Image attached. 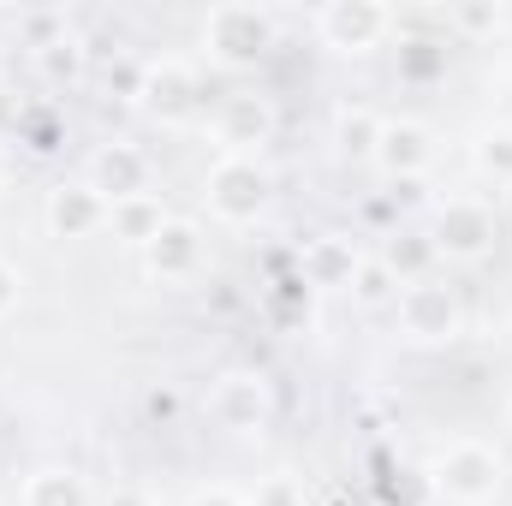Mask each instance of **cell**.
<instances>
[{"label":"cell","instance_id":"cell-4","mask_svg":"<svg viewBox=\"0 0 512 506\" xmlns=\"http://www.w3.org/2000/svg\"><path fill=\"white\" fill-rule=\"evenodd\" d=\"M203 197H209V215L245 227V221H256V215L268 209L274 179H268V167H262L256 155H221V161L203 173Z\"/></svg>","mask_w":512,"mask_h":506},{"label":"cell","instance_id":"cell-9","mask_svg":"<svg viewBox=\"0 0 512 506\" xmlns=\"http://www.w3.org/2000/svg\"><path fill=\"white\" fill-rule=\"evenodd\" d=\"M215 131H221L227 155H262V143H274V131H280V114H274L268 96H256V90H233V96H221Z\"/></svg>","mask_w":512,"mask_h":506},{"label":"cell","instance_id":"cell-5","mask_svg":"<svg viewBox=\"0 0 512 506\" xmlns=\"http://www.w3.org/2000/svg\"><path fill=\"white\" fill-rule=\"evenodd\" d=\"M429 239L447 262H483L501 245V221H495V209L483 197H447V203H435Z\"/></svg>","mask_w":512,"mask_h":506},{"label":"cell","instance_id":"cell-18","mask_svg":"<svg viewBox=\"0 0 512 506\" xmlns=\"http://www.w3.org/2000/svg\"><path fill=\"white\" fill-rule=\"evenodd\" d=\"M393 60H399V84L423 90V84L447 78V36H399Z\"/></svg>","mask_w":512,"mask_h":506},{"label":"cell","instance_id":"cell-33","mask_svg":"<svg viewBox=\"0 0 512 506\" xmlns=\"http://www.w3.org/2000/svg\"><path fill=\"white\" fill-rule=\"evenodd\" d=\"M507 411H512V399H507Z\"/></svg>","mask_w":512,"mask_h":506},{"label":"cell","instance_id":"cell-2","mask_svg":"<svg viewBox=\"0 0 512 506\" xmlns=\"http://www.w3.org/2000/svg\"><path fill=\"white\" fill-rule=\"evenodd\" d=\"M501 483H507V465L489 441H453L429 465V489L453 506H489L501 495Z\"/></svg>","mask_w":512,"mask_h":506},{"label":"cell","instance_id":"cell-1","mask_svg":"<svg viewBox=\"0 0 512 506\" xmlns=\"http://www.w3.org/2000/svg\"><path fill=\"white\" fill-rule=\"evenodd\" d=\"M274 36H280V24L268 6H209V18H203V54L227 72L262 66Z\"/></svg>","mask_w":512,"mask_h":506},{"label":"cell","instance_id":"cell-6","mask_svg":"<svg viewBox=\"0 0 512 506\" xmlns=\"http://www.w3.org/2000/svg\"><path fill=\"white\" fill-rule=\"evenodd\" d=\"M316 36L334 54L364 60V54H376L387 36H393V6H382V0H328L316 12Z\"/></svg>","mask_w":512,"mask_h":506},{"label":"cell","instance_id":"cell-30","mask_svg":"<svg viewBox=\"0 0 512 506\" xmlns=\"http://www.w3.org/2000/svg\"><path fill=\"white\" fill-rule=\"evenodd\" d=\"M108 506H161V501H155V495H149L143 483H120V489L108 495Z\"/></svg>","mask_w":512,"mask_h":506},{"label":"cell","instance_id":"cell-31","mask_svg":"<svg viewBox=\"0 0 512 506\" xmlns=\"http://www.w3.org/2000/svg\"><path fill=\"white\" fill-rule=\"evenodd\" d=\"M6 179H12V155L0 149V191H6Z\"/></svg>","mask_w":512,"mask_h":506},{"label":"cell","instance_id":"cell-26","mask_svg":"<svg viewBox=\"0 0 512 506\" xmlns=\"http://www.w3.org/2000/svg\"><path fill=\"white\" fill-rule=\"evenodd\" d=\"M435 495L429 489V471H387L382 477V501L387 506H423Z\"/></svg>","mask_w":512,"mask_h":506},{"label":"cell","instance_id":"cell-27","mask_svg":"<svg viewBox=\"0 0 512 506\" xmlns=\"http://www.w3.org/2000/svg\"><path fill=\"white\" fill-rule=\"evenodd\" d=\"M251 506H304V483L292 471H274L251 489Z\"/></svg>","mask_w":512,"mask_h":506},{"label":"cell","instance_id":"cell-14","mask_svg":"<svg viewBox=\"0 0 512 506\" xmlns=\"http://www.w3.org/2000/svg\"><path fill=\"white\" fill-rule=\"evenodd\" d=\"M90 185L108 197V203H126V197H143L149 191V155L137 143H108L90 155Z\"/></svg>","mask_w":512,"mask_h":506},{"label":"cell","instance_id":"cell-8","mask_svg":"<svg viewBox=\"0 0 512 506\" xmlns=\"http://www.w3.org/2000/svg\"><path fill=\"white\" fill-rule=\"evenodd\" d=\"M108 197L90 185V179H66V185H54L48 191V203H42V221H48V233L54 239H90V233H102L108 227Z\"/></svg>","mask_w":512,"mask_h":506},{"label":"cell","instance_id":"cell-32","mask_svg":"<svg viewBox=\"0 0 512 506\" xmlns=\"http://www.w3.org/2000/svg\"><path fill=\"white\" fill-rule=\"evenodd\" d=\"M501 215L512 221V185H501Z\"/></svg>","mask_w":512,"mask_h":506},{"label":"cell","instance_id":"cell-24","mask_svg":"<svg viewBox=\"0 0 512 506\" xmlns=\"http://www.w3.org/2000/svg\"><path fill=\"white\" fill-rule=\"evenodd\" d=\"M352 298H358V304H370V310L399 298V280L382 268V256H364V268L352 274Z\"/></svg>","mask_w":512,"mask_h":506},{"label":"cell","instance_id":"cell-25","mask_svg":"<svg viewBox=\"0 0 512 506\" xmlns=\"http://www.w3.org/2000/svg\"><path fill=\"white\" fill-rule=\"evenodd\" d=\"M143 417H149L155 429H173V423L185 417V393H179L173 381H149V387H143Z\"/></svg>","mask_w":512,"mask_h":506},{"label":"cell","instance_id":"cell-19","mask_svg":"<svg viewBox=\"0 0 512 506\" xmlns=\"http://www.w3.org/2000/svg\"><path fill=\"white\" fill-rule=\"evenodd\" d=\"M18 506H90V483L66 465H42V471H30Z\"/></svg>","mask_w":512,"mask_h":506},{"label":"cell","instance_id":"cell-23","mask_svg":"<svg viewBox=\"0 0 512 506\" xmlns=\"http://www.w3.org/2000/svg\"><path fill=\"white\" fill-rule=\"evenodd\" d=\"M18 143H30V149H36V155H54V149H60V143H66V126H60V120H54V114H48V108H24V114H18Z\"/></svg>","mask_w":512,"mask_h":506},{"label":"cell","instance_id":"cell-13","mask_svg":"<svg viewBox=\"0 0 512 506\" xmlns=\"http://www.w3.org/2000/svg\"><path fill=\"white\" fill-rule=\"evenodd\" d=\"M358 268H364V251H358L352 233H316V239L298 251V280H304V286H322V292L352 286Z\"/></svg>","mask_w":512,"mask_h":506},{"label":"cell","instance_id":"cell-29","mask_svg":"<svg viewBox=\"0 0 512 506\" xmlns=\"http://www.w3.org/2000/svg\"><path fill=\"white\" fill-rule=\"evenodd\" d=\"M18 310V268L12 262H0V322Z\"/></svg>","mask_w":512,"mask_h":506},{"label":"cell","instance_id":"cell-16","mask_svg":"<svg viewBox=\"0 0 512 506\" xmlns=\"http://www.w3.org/2000/svg\"><path fill=\"white\" fill-rule=\"evenodd\" d=\"M376 143H382V114L376 108H364V102L334 108V155L340 161L364 167V161H376Z\"/></svg>","mask_w":512,"mask_h":506},{"label":"cell","instance_id":"cell-10","mask_svg":"<svg viewBox=\"0 0 512 506\" xmlns=\"http://www.w3.org/2000/svg\"><path fill=\"white\" fill-rule=\"evenodd\" d=\"M429 161H435V131L423 120H382V143H376V161H370V167H382V179L411 185V179L429 173Z\"/></svg>","mask_w":512,"mask_h":506},{"label":"cell","instance_id":"cell-22","mask_svg":"<svg viewBox=\"0 0 512 506\" xmlns=\"http://www.w3.org/2000/svg\"><path fill=\"white\" fill-rule=\"evenodd\" d=\"M471 161H477V173L483 179H495V185H512V126H489L477 137V149H471Z\"/></svg>","mask_w":512,"mask_h":506},{"label":"cell","instance_id":"cell-3","mask_svg":"<svg viewBox=\"0 0 512 506\" xmlns=\"http://www.w3.org/2000/svg\"><path fill=\"white\" fill-rule=\"evenodd\" d=\"M393 322H399V340H411V346H447V340L465 334V304H459L453 286L417 280V286H399Z\"/></svg>","mask_w":512,"mask_h":506},{"label":"cell","instance_id":"cell-12","mask_svg":"<svg viewBox=\"0 0 512 506\" xmlns=\"http://www.w3.org/2000/svg\"><path fill=\"white\" fill-rule=\"evenodd\" d=\"M143 268H149V280H161V286L191 280V274L203 268V227H197V221H167V227L143 245Z\"/></svg>","mask_w":512,"mask_h":506},{"label":"cell","instance_id":"cell-7","mask_svg":"<svg viewBox=\"0 0 512 506\" xmlns=\"http://www.w3.org/2000/svg\"><path fill=\"white\" fill-rule=\"evenodd\" d=\"M209 417L227 429V435H262L274 423V393L256 370H233V376L215 381L209 393Z\"/></svg>","mask_w":512,"mask_h":506},{"label":"cell","instance_id":"cell-28","mask_svg":"<svg viewBox=\"0 0 512 506\" xmlns=\"http://www.w3.org/2000/svg\"><path fill=\"white\" fill-rule=\"evenodd\" d=\"M185 506H251V495H239V489H227V483H209V489H197Z\"/></svg>","mask_w":512,"mask_h":506},{"label":"cell","instance_id":"cell-11","mask_svg":"<svg viewBox=\"0 0 512 506\" xmlns=\"http://www.w3.org/2000/svg\"><path fill=\"white\" fill-rule=\"evenodd\" d=\"M197 102H203V84H197V72L185 66V60H143V96H137V108H149L155 120H185V114H197Z\"/></svg>","mask_w":512,"mask_h":506},{"label":"cell","instance_id":"cell-21","mask_svg":"<svg viewBox=\"0 0 512 506\" xmlns=\"http://www.w3.org/2000/svg\"><path fill=\"white\" fill-rule=\"evenodd\" d=\"M507 30V6L483 0V6H447V36L459 42H483V36H501Z\"/></svg>","mask_w":512,"mask_h":506},{"label":"cell","instance_id":"cell-17","mask_svg":"<svg viewBox=\"0 0 512 506\" xmlns=\"http://www.w3.org/2000/svg\"><path fill=\"white\" fill-rule=\"evenodd\" d=\"M167 221H173V215H167V203H161L155 191L126 197V203H114V209H108V227H114V239H126V245H137V251H143V245H149V239H155Z\"/></svg>","mask_w":512,"mask_h":506},{"label":"cell","instance_id":"cell-15","mask_svg":"<svg viewBox=\"0 0 512 506\" xmlns=\"http://www.w3.org/2000/svg\"><path fill=\"white\" fill-rule=\"evenodd\" d=\"M435 239H429V227H399L393 239L382 245V268L399 280V286H417V280H435Z\"/></svg>","mask_w":512,"mask_h":506},{"label":"cell","instance_id":"cell-20","mask_svg":"<svg viewBox=\"0 0 512 506\" xmlns=\"http://www.w3.org/2000/svg\"><path fill=\"white\" fill-rule=\"evenodd\" d=\"M36 54V72L48 78V84H78L84 72H90V48H84V36H54L48 48H30Z\"/></svg>","mask_w":512,"mask_h":506}]
</instances>
